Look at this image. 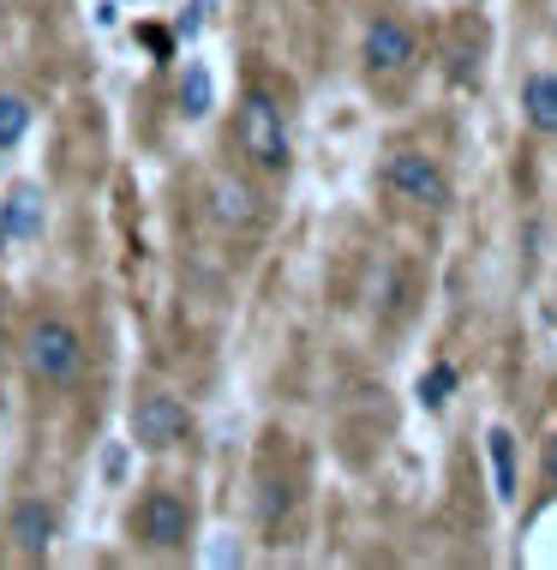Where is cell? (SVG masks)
Instances as JSON below:
<instances>
[{
    "label": "cell",
    "instance_id": "13",
    "mask_svg": "<svg viewBox=\"0 0 557 570\" xmlns=\"http://www.w3.org/2000/svg\"><path fill=\"white\" fill-rule=\"evenodd\" d=\"M30 132V102L24 97H0V150H12Z\"/></svg>",
    "mask_w": 557,
    "mask_h": 570
},
{
    "label": "cell",
    "instance_id": "1",
    "mask_svg": "<svg viewBox=\"0 0 557 570\" xmlns=\"http://www.w3.org/2000/svg\"><path fill=\"white\" fill-rule=\"evenodd\" d=\"M235 150L258 175H288L294 145H288V115L270 90H246L240 109H235Z\"/></svg>",
    "mask_w": 557,
    "mask_h": 570
},
{
    "label": "cell",
    "instance_id": "16",
    "mask_svg": "<svg viewBox=\"0 0 557 570\" xmlns=\"http://www.w3.org/2000/svg\"><path fill=\"white\" fill-rule=\"evenodd\" d=\"M0 246H7V223H0Z\"/></svg>",
    "mask_w": 557,
    "mask_h": 570
},
{
    "label": "cell",
    "instance_id": "6",
    "mask_svg": "<svg viewBox=\"0 0 557 570\" xmlns=\"http://www.w3.org/2000/svg\"><path fill=\"white\" fill-rule=\"evenodd\" d=\"M186 433H192V414H186L168 391H150L132 403V444L138 451H175Z\"/></svg>",
    "mask_w": 557,
    "mask_h": 570
},
{
    "label": "cell",
    "instance_id": "3",
    "mask_svg": "<svg viewBox=\"0 0 557 570\" xmlns=\"http://www.w3.org/2000/svg\"><path fill=\"white\" fill-rule=\"evenodd\" d=\"M132 534L150 552H180L186 541H192V504H186L175 487L145 492V499H138V511H132Z\"/></svg>",
    "mask_w": 557,
    "mask_h": 570
},
{
    "label": "cell",
    "instance_id": "9",
    "mask_svg": "<svg viewBox=\"0 0 557 570\" xmlns=\"http://www.w3.org/2000/svg\"><path fill=\"white\" fill-rule=\"evenodd\" d=\"M521 115H528L534 132L557 138V72H528V85H521Z\"/></svg>",
    "mask_w": 557,
    "mask_h": 570
},
{
    "label": "cell",
    "instance_id": "8",
    "mask_svg": "<svg viewBox=\"0 0 557 570\" xmlns=\"http://www.w3.org/2000/svg\"><path fill=\"white\" fill-rule=\"evenodd\" d=\"M7 541L19 559H42L54 541V504H42V499H19L12 504V517H7Z\"/></svg>",
    "mask_w": 557,
    "mask_h": 570
},
{
    "label": "cell",
    "instance_id": "14",
    "mask_svg": "<svg viewBox=\"0 0 557 570\" xmlns=\"http://www.w3.org/2000/svg\"><path fill=\"white\" fill-rule=\"evenodd\" d=\"M450 391H456V373H450V366H431V373L420 379V403H426V409H444V403H450Z\"/></svg>",
    "mask_w": 557,
    "mask_h": 570
},
{
    "label": "cell",
    "instance_id": "12",
    "mask_svg": "<svg viewBox=\"0 0 557 570\" xmlns=\"http://www.w3.org/2000/svg\"><path fill=\"white\" fill-rule=\"evenodd\" d=\"M486 444H491V474H498V499L509 504V499H516V439H509L504 426H498V433H491Z\"/></svg>",
    "mask_w": 557,
    "mask_h": 570
},
{
    "label": "cell",
    "instance_id": "7",
    "mask_svg": "<svg viewBox=\"0 0 557 570\" xmlns=\"http://www.w3.org/2000/svg\"><path fill=\"white\" fill-rule=\"evenodd\" d=\"M210 217L222 223V228H258V223H265V198H258L252 180L216 175L210 180Z\"/></svg>",
    "mask_w": 557,
    "mask_h": 570
},
{
    "label": "cell",
    "instance_id": "5",
    "mask_svg": "<svg viewBox=\"0 0 557 570\" xmlns=\"http://www.w3.org/2000/svg\"><path fill=\"white\" fill-rule=\"evenodd\" d=\"M384 187H390V198L420 205V210L450 205V175H444L438 157H426V150H396V157L384 163Z\"/></svg>",
    "mask_w": 557,
    "mask_h": 570
},
{
    "label": "cell",
    "instance_id": "11",
    "mask_svg": "<svg viewBox=\"0 0 557 570\" xmlns=\"http://www.w3.org/2000/svg\"><path fill=\"white\" fill-rule=\"evenodd\" d=\"M210 109H216V85H210V72L192 60V67H186V79H180V115L186 120H205Z\"/></svg>",
    "mask_w": 557,
    "mask_h": 570
},
{
    "label": "cell",
    "instance_id": "10",
    "mask_svg": "<svg viewBox=\"0 0 557 570\" xmlns=\"http://www.w3.org/2000/svg\"><path fill=\"white\" fill-rule=\"evenodd\" d=\"M0 223H7V235L12 240H37L42 235V198H37V187H19L0 205Z\"/></svg>",
    "mask_w": 557,
    "mask_h": 570
},
{
    "label": "cell",
    "instance_id": "4",
    "mask_svg": "<svg viewBox=\"0 0 557 570\" xmlns=\"http://www.w3.org/2000/svg\"><path fill=\"white\" fill-rule=\"evenodd\" d=\"M360 55H366V72L371 79H408L414 67H420V37H414V24H401L396 12H378V19L366 24V42H360Z\"/></svg>",
    "mask_w": 557,
    "mask_h": 570
},
{
    "label": "cell",
    "instance_id": "2",
    "mask_svg": "<svg viewBox=\"0 0 557 570\" xmlns=\"http://www.w3.org/2000/svg\"><path fill=\"white\" fill-rule=\"evenodd\" d=\"M84 366V336L67 325L60 313H42L24 325V373L37 384H49V391H60V384H72Z\"/></svg>",
    "mask_w": 557,
    "mask_h": 570
},
{
    "label": "cell",
    "instance_id": "15",
    "mask_svg": "<svg viewBox=\"0 0 557 570\" xmlns=\"http://www.w3.org/2000/svg\"><path fill=\"white\" fill-rule=\"evenodd\" d=\"M546 481H551V487H557V439H551V444H546Z\"/></svg>",
    "mask_w": 557,
    "mask_h": 570
},
{
    "label": "cell",
    "instance_id": "17",
    "mask_svg": "<svg viewBox=\"0 0 557 570\" xmlns=\"http://www.w3.org/2000/svg\"><path fill=\"white\" fill-rule=\"evenodd\" d=\"M0 12H7V0H0Z\"/></svg>",
    "mask_w": 557,
    "mask_h": 570
}]
</instances>
